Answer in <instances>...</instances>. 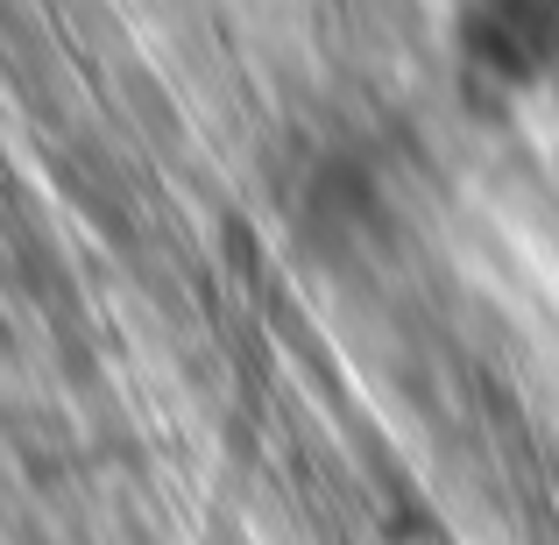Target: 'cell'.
<instances>
[{
	"label": "cell",
	"instance_id": "cell-1",
	"mask_svg": "<svg viewBox=\"0 0 559 545\" xmlns=\"http://www.w3.org/2000/svg\"><path fill=\"white\" fill-rule=\"evenodd\" d=\"M276 220L284 241L312 262L319 276L361 270L396 234V170L369 135L319 128L276 170Z\"/></svg>",
	"mask_w": 559,
	"mask_h": 545
},
{
	"label": "cell",
	"instance_id": "cell-2",
	"mask_svg": "<svg viewBox=\"0 0 559 545\" xmlns=\"http://www.w3.org/2000/svg\"><path fill=\"white\" fill-rule=\"evenodd\" d=\"M447 64L453 85L489 114L559 93V0H453Z\"/></svg>",
	"mask_w": 559,
	"mask_h": 545
}]
</instances>
